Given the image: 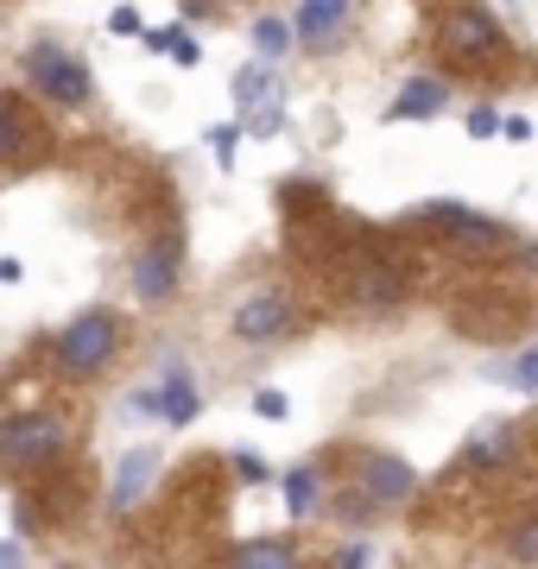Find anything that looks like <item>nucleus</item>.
Masks as SVG:
<instances>
[{
	"mask_svg": "<svg viewBox=\"0 0 538 569\" xmlns=\"http://www.w3.org/2000/svg\"><path fill=\"white\" fill-rule=\"evenodd\" d=\"M26 82L39 89L44 102H58V108H83L89 102V63L83 58H70L58 39H39L32 51H26Z\"/></svg>",
	"mask_w": 538,
	"mask_h": 569,
	"instance_id": "obj_1",
	"label": "nucleus"
},
{
	"mask_svg": "<svg viewBox=\"0 0 538 569\" xmlns=\"http://www.w3.org/2000/svg\"><path fill=\"white\" fill-rule=\"evenodd\" d=\"M114 348H121V323H114L108 310H83V317L58 336V367L83 380V373H102V367L114 361Z\"/></svg>",
	"mask_w": 538,
	"mask_h": 569,
	"instance_id": "obj_2",
	"label": "nucleus"
},
{
	"mask_svg": "<svg viewBox=\"0 0 538 569\" xmlns=\"http://www.w3.org/2000/svg\"><path fill=\"white\" fill-rule=\"evenodd\" d=\"M437 44H444L456 63H488L507 39H500L495 13H481V7H456V13H444V26H437Z\"/></svg>",
	"mask_w": 538,
	"mask_h": 569,
	"instance_id": "obj_3",
	"label": "nucleus"
},
{
	"mask_svg": "<svg viewBox=\"0 0 538 569\" xmlns=\"http://www.w3.org/2000/svg\"><path fill=\"white\" fill-rule=\"evenodd\" d=\"M178 279H185V234H159V241H146L140 253H133V291H140L146 305H166L171 291H178Z\"/></svg>",
	"mask_w": 538,
	"mask_h": 569,
	"instance_id": "obj_4",
	"label": "nucleus"
},
{
	"mask_svg": "<svg viewBox=\"0 0 538 569\" xmlns=\"http://www.w3.org/2000/svg\"><path fill=\"white\" fill-rule=\"evenodd\" d=\"M63 449V425L58 418H7L0 425V462L7 468H44Z\"/></svg>",
	"mask_w": 538,
	"mask_h": 569,
	"instance_id": "obj_5",
	"label": "nucleus"
},
{
	"mask_svg": "<svg viewBox=\"0 0 538 569\" xmlns=\"http://www.w3.org/2000/svg\"><path fill=\"white\" fill-rule=\"evenodd\" d=\"M425 222L444 228V241L462 247V253H500V247H507V234H514L507 222L476 216V209H462V203H431V209H425Z\"/></svg>",
	"mask_w": 538,
	"mask_h": 569,
	"instance_id": "obj_6",
	"label": "nucleus"
},
{
	"mask_svg": "<svg viewBox=\"0 0 538 569\" xmlns=\"http://www.w3.org/2000/svg\"><path fill=\"white\" fill-rule=\"evenodd\" d=\"M291 329V305H286V291H260V298H248V305L235 310V336L241 342H279Z\"/></svg>",
	"mask_w": 538,
	"mask_h": 569,
	"instance_id": "obj_7",
	"label": "nucleus"
},
{
	"mask_svg": "<svg viewBox=\"0 0 538 569\" xmlns=\"http://www.w3.org/2000/svg\"><path fill=\"white\" fill-rule=\"evenodd\" d=\"M361 481H368V507H399V500H412V468L399 462V456H368L361 468Z\"/></svg>",
	"mask_w": 538,
	"mask_h": 569,
	"instance_id": "obj_8",
	"label": "nucleus"
},
{
	"mask_svg": "<svg viewBox=\"0 0 538 569\" xmlns=\"http://www.w3.org/2000/svg\"><path fill=\"white\" fill-rule=\"evenodd\" d=\"M349 298H355V305H368V310L399 305V298H406V279H399L393 266L368 260V266H355V272H349Z\"/></svg>",
	"mask_w": 538,
	"mask_h": 569,
	"instance_id": "obj_9",
	"label": "nucleus"
},
{
	"mask_svg": "<svg viewBox=\"0 0 538 569\" xmlns=\"http://www.w3.org/2000/svg\"><path fill=\"white\" fill-rule=\"evenodd\" d=\"M342 20H349V0H305V7H298V20H291V39H305V44H336Z\"/></svg>",
	"mask_w": 538,
	"mask_h": 569,
	"instance_id": "obj_10",
	"label": "nucleus"
},
{
	"mask_svg": "<svg viewBox=\"0 0 538 569\" xmlns=\"http://www.w3.org/2000/svg\"><path fill=\"white\" fill-rule=\"evenodd\" d=\"M444 102H450V89H444L437 77H412L393 96V108H387V114H393V121H431V114H444Z\"/></svg>",
	"mask_w": 538,
	"mask_h": 569,
	"instance_id": "obj_11",
	"label": "nucleus"
},
{
	"mask_svg": "<svg viewBox=\"0 0 538 569\" xmlns=\"http://www.w3.org/2000/svg\"><path fill=\"white\" fill-rule=\"evenodd\" d=\"M507 456H514V425H507V418H488V425L462 443V462L469 468H500Z\"/></svg>",
	"mask_w": 538,
	"mask_h": 569,
	"instance_id": "obj_12",
	"label": "nucleus"
},
{
	"mask_svg": "<svg viewBox=\"0 0 538 569\" xmlns=\"http://www.w3.org/2000/svg\"><path fill=\"white\" fill-rule=\"evenodd\" d=\"M152 475H159V456H152V449H133V456L114 468V493H108V507L127 512V507L146 493V481H152Z\"/></svg>",
	"mask_w": 538,
	"mask_h": 569,
	"instance_id": "obj_13",
	"label": "nucleus"
},
{
	"mask_svg": "<svg viewBox=\"0 0 538 569\" xmlns=\"http://www.w3.org/2000/svg\"><path fill=\"white\" fill-rule=\"evenodd\" d=\"M235 569H298V550L286 538H248L235 545Z\"/></svg>",
	"mask_w": 538,
	"mask_h": 569,
	"instance_id": "obj_14",
	"label": "nucleus"
},
{
	"mask_svg": "<svg viewBox=\"0 0 538 569\" xmlns=\"http://www.w3.org/2000/svg\"><path fill=\"white\" fill-rule=\"evenodd\" d=\"M159 411H166L171 425H190V418L203 411V392H197V380H190V373H171L166 387H159Z\"/></svg>",
	"mask_w": 538,
	"mask_h": 569,
	"instance_id": "obj_15",
	"label": "nucleus"
},
{
	"mask_svg": "<svg viewBox=\"0 0 538 569\" xmlns=\"http://www.w3.org/2000/svg\"><path fill=\"white\" fill-rule=\"evenodd\" d=\"M32 133H39V127H32V114H26L13 96H0V159H13Z\"/></svg>",
	"mask_w": 538,
	"mask_h": 569,
	"instance_id": "obj_16",
	"label": "nucleus"
},
{
	"mask_svg": "<svg viewBox=\"0 0 538 569\" xmlns=\"http://www.w3.org/2000/svg\"><path fill=\"white\" fill-rule=\"evenodd\" d=\"M286 507H291V519H305L317 507V468H291L286 475Z\"/></svg>",
	"mask_w": 538,
	"mask_h": 569,
	"instance_id": "obj_17",
	"label": "nucleus"
},
{
	"mask_svg": "<svg viewBox=\"0 0 538 569\" xmlns=\"http://www.w3.org/2000/svg\"><path fill=\"white\" fill-rule=\"evenodd\" d=\"M235 102H241V108H260V102H267V108H272V77L260 70V63L235 77Z\"/></svg>",
	"mask_w": 538,
	"mask_h": 569,
	"instance_id": "obj_18",
	"label": "nucleus"
},
{
	"mask_svg": "<svg viewBox=\"0 0 538 569\" xmlns=\"http://www.w3.org/2000/svg\"><path fill=\"white\" fill-rule=\"evenodd\" d=\"M253 44H260V58H286L298 39H291L286 20H260V26H253Z\"/></svg>",
	"mask_w": 538,
	"mask_h": 569,
	"instance_id": "obj_19",
	"label": "nucleus"
},
{
	"mask_svg": "<svg viewBox=\"0 0 538 569\" xmlns=\"http://www.w3.org/2000/svg\"><path fill=\"white\" fill-rule=\"evenodd\" d=\"M209 146H216V159L235 164V146H241V127H209Z\"/></svg>",
	"mask_w": 538,
	"mask_h": 569,
	"instance_id": "obj_20",
	"label": "nucleus"
},
{
	"mask_svg": "<svg viewBox=\"0 0 538 569\" xmlns=\"http://www.w3.org/2000/svg\"><path fill=\"white\" fill-rule=\"evenodd\" d=\"M279 203H291V209H305V203H317V183H311V178H291L286 190H279Z\"/></svg>",
	"mask_w": 538,
	"mask_h": 569,
	"instance_id": "obj_21",
	"label": "nucleus"
},
{
	"mask_svg": "<svg viewBox=\"0 0 538 569\" xmlns=\"http://www.w3.org/2000/svg\"><path fill=\"white\" fill-rule=\"evenodd\" d=\"M108 32H121V39H133V32H146V20L133 13V7H114V13H108Z\"/></svg>",
	"mask_w": 538,
	"mask_h": 569,
	"instance_id": "obj_22",
	"label": "nucleus"
},
{
	"mask_svg": "<svg viewBox=\"0 0 538 569\" xmlns=\"http://www.w3.org/2000/svg\"><path fill=\"white\" fill-rule=\"evenodd\" d=\"M469 133H476V140H495V133H500V114H495V108H476V114H469Z\"/></svg>",
	"mask_w": 538,
	"mask_h": 569,
	"instance_id": "obj_23",
	"label": "nucleus"
},
{
	"mask_svg": "<svg viewBox=\"0 0 538 569\" xmlns=\"http://www.w3.org/2000/svg\"><path fill=\"white\" fill-rule=\"evenodd\" d=\"M532 380H538V355L526 348V355L514 361V387H519V392H532Z\"/></svg>",
	"mask_w": 538,
	"mask_h": 569,
	"instance_id": "obj_24",
	"label": "nucleus"
},
{
	"mask_svg": "<svg viewBox=\"0 0 538 569\" xmlns=\"http://www.w3.org/2000/svg\"><path fill=\"white\" fill-rule=\"evenodd\" d=\"M532 538H538V526L526 519V526L514 531V557H519V563H532V557H538V545H532Z\"/></svg>",
	"mask_w": 538,
	"mask_h": 569,
	"instance_id": "obj_25",
	"label": "nucleus"
},
{
	"mask_svg": "<svg viewBox=\"0 0 538 569\" xmlns=\"http://www.w3.org/2000/svg\"><path fill=\"white\" fill-rule=\"evenodd\" d=\"M171 58H178V63H197V58H203V44L190 39V32H178V39H171Z\"/></svg>",
	"mask_w": 538,
	"mask_h": 569,
	"instance_id": "obj_26",
	"label": "nucleus"
},
{
	"mask_svg": "<svg viewBox=\"0 0 538 569\" xmlns=\"http://www.w3.org/2000/svg\"><path fill=\"white\" fill-rule=\"evenodd\" d=\"M253 411H260V418H286V392H260Z\"/></svg>",
	"mask_w": 538,
	"mask_h": 569,
	"instance_id": "obj_27",
	"label": "nucleus"
},
{
	"mask_svg": "<svg viewBox=\"0 0 538 569\" xmlns=\"http://www.w3.org/2000/svg\"><path fill=\"white\" fill-rule=\"evenodd\" d=\"M178 32H185V26H166V32H140V39L152 44V51H171V39H178Z\"/></svg>",
	"mask_w": 538,
	"mask_h": 569,
	"instance_id": "obj_28",
	"label": "nucleus"
},
{
	"mask_svg": "<svg viewBox=\"0 0 538 569\" xmlns=\"http://www.w3.org/2000/svg\"><path fill=\"white\" fill-rule=\"evenodd\" d=\"M336 569H368V545H349V550H342V563H336Z\"/></svg>",
	"mask_w": 538,
	"mask_h": 569,
	"instance_id": "obj_29",
	"label": "nucleus"
},
{
	"mask_svg": "<svg viewBox=\"0 0 538 569\" xmlns=\"http://www.w3.org/2000/svg\"><path fill=\"white\" fill-rule=\"evenodd\" d=\"M500 133H507V140H519V146H526V140H532V121H500Z\"/></svg>",
	"mask_w": 538,
	"mask_h": 569,
	"instance_id": "obj_30",
	"label": "nucleus"
},
{
	"mask_svg": "<svg viewBox=\"0 0 538 569\" xmlns=\"http://www.w3.org/2000/svg\"><path fill=\"white\" fill-rule=\"evenodd\" d=\"M0 569H20V545H0Z\"/></svg>",
	"mask_w": 538,
	"mask_h": 569,
	"instance_id": "obj_31",
	"label": "nucleus"
}]
</instances>
